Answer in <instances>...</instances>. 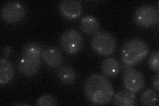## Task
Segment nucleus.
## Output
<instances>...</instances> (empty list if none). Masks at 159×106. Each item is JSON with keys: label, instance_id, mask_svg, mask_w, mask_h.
<instances>
[{"label": "nucleus", "instance_id": "18", "mask_svg": "<svg viewBox=\"0 0 159 106\" xmlns=\"http://www.w3.org/2000/svg\"><path fill=\"white\" fill-rule=\"evenodd\" d=\"M148 65L150 68L153 70V71H156L157 72H158L159 70V53L158 51H155L150 55L148 58Z\"/></svg>", "mask_w": 159, "mask_h": 106}, {"label": "nucleus", "instance_id": "7", "mask_svg": "<svg viewBox=\"0 0 159 106\" xmlns=\"http://www.w3.org/2000/svg\"><path fill=\"white\" fill-rule=\"evenodd\" d=\"M123 83L127 90L133 93H137L145 87V79L139 70L128 68L123 72Z\"/></svg>", "mask_w": 159, "mask_h": 106}, {"label": "nucleus", "instance_id": "14", "mask_svg": "<svg viewBox=\"0 0 159 106\" xmlns=\"http://www.w3.org/2000/svg\"><path fill=\"white\" fill-rule=\"evenodd\" d=\"M14 70L12 63L6 58H2L0 61V83L5 84L13 79Z\"/></svg>", "mask_w": 159, "mask_h": 106}, {"label": "nucleus", "instance_id": "15", "mask_svg": "<svg viewBox=\"0 0 159 106\" xmlns=\"http://www.w3.org/2000/svg\"><path fill=\"white\" fill-rule=\"evenodd\" d=\"M57 76L64 84H73L76 80V74L74 69L67 65L62 66L57 70Z\"/></svg>", "mask_w": 159, "mask_h": 106}, {"label": "nucleus", "instance_id": "3", "mask_svg": "<svg viewBox=\"0 0 159 106\" xmlns=\"http://www.w3.org/2000/svg\"><path fill=\"white\" fill-rule=\"evenodd\" d=\"M149 48L147 43L139 39H132L125 43L121 50L123 63L128 67L142 62L148 56Z\"/></svg>", "mask_w": 159, "mask_h": 106}, {"label": "nucleus", "instance_id": "1", "mask_svg": "<svg viewBox=\"0 0 159 106\" xmlns=\"http://www.w3.org/2000/svg\"><path fill=\"white\" fill-rule=\"evenodd\" d=\"M84 92L90 102L96 105H105L111 101L114 89L111 82L105 76L93 74L86 80Z\"/></svg>", "mask_w": 159, "mask_h": 106}, {"label": "nucleus", "instance_id": "19", "mask_svg": "<svg viewBox=\"0 0 159 106\" xmlns=\"http://www.w3.org/2000/svg\"><path fill=\"white\" fill-rule=\"evenodd\" d=\"M13 53V50L11 47L9 46L4 47L3 48V58H6L9 57Z\"/></svg>", "mask_w": 159, "mask_h": 106}, {"label": "nucleus", "instance_id": "4", "mask_svg": "<svg viewBox=\"0 0 159 106\" xmlns=\"http://www.w3.org/2000/svg\"><path fill=\"white\" fill-rule=\"evenodd\" d=\"M91 44L94 51L102 56L111 55L116 48L115 39L110 33L105 31H99L94 35Z\"/></svg>", "mask_w": 159, "mask_h": 106}, {"label": "nucleus", "instance_id": "16", "mask_svg": "<svg viewBox=\"0 0 159 106\" xmlns=\"http://www.w3.org/2000/svg\"><path fill=\"white\" fill-rule=\"evenodd\" d=\"M158 98L157 93L152 89H148L144 92L140 98L142 105L155 106L158 104Z\"/></svg>", "mask_w": 159, "mask_h": 106}, {"label": "nucleus", "instance_id": "5", "mask_svg": "<svg viewBox=\"0 0 159 106\" xmlns=\"http://www.w3.org/2000/svg\"><path fill=\"white\" fill-rule=\"evenodd\" d=\"M158 10L151 5H143L136 10L135 22L138 26L149 28L158 22Z\"/></svg>", "mask_w": 159, "mask_h": 106}, {"label": "nucleus", "instance_id": "2", "mask_svg": "<svg viewBox=\"0 0 159 106\" xmlns=\"http://www.w3.org/2000/svg\"><path fill=\"white\" fill-rule=\"evenodd\" d=\"M43 47L39 43H27L23 48L18 62L19 72L25 76H33L41 68Z\"/></svg>", "mask_w": 159, "mask_h": 106}, {"label": "nucleus", "instance_id": "8", "mask_svg": "<svg viewBox=\"0 0 159 106\" xmlns=\"http://www.w3.org/2000/svg\"><path fill=\"white\" fill-rule=\"evenodd\" d=\"M2 17L8 23H17L21 21L26 15V9L23 5L17 2L6 3L1 10Z\"/></svg>", "mask_w": 159, "mask_h": 106}, {"label": "nucleus", "instance_id": "13", "mask_svg": "<svg viewBox=\"0 0 159 106\" xmlns=\"http://www.w3.org/2000/svg\"><path fill=\"white\" fill-rule=\"evenodd\" d=\"M101 69L106 76L113 78L119 74L121 70V65L115 58L104 59L101 64Z\"/></svg>", "mask_w": 159, "mask_h": 106}, {"label": "nucleus", "instance_id": "10", "mask_svg": "<svg viewBox=\"0 0 159 106\" xmlns=\"http://www.w3.org/2000/svg\"><path fill=\"white\" fill-rule=\"evenodd\" d=\"M42 57L50 67L58 68L62 62V54L61 50L51 46L43 50Z\"/></svg>", "mask_w": 159, "mask_h": 106}, {"label": "nucleus", "instance_id": "12", "mask_svg": "<svg viewBox=\"0 0 159 106\" xmlns=\"http://www.w3.org/2000/svg\"><path fill=\"white\" fill-rule=\"evenodd\" d=\"M113 104L120 106H134L136 105V96L128 90L118 92L113 98Z\"/></svg>", "mask_w": 159, "mask_h": 106}, {"label": "nucleus", "instance_id": "20", "mask_svg": "<svg viewBox=\"0 0 159 106\" xmlns=\"http://www.w3.org/2000/svg\"><path fill=\"white\" fill-rule=\"evenodd\" d=\"M152 86L157 92H158V86H159V74L158 72L156 74V75L154 76L152 81Z\"/></svg>", "mask_w": 159, "mask_h": 106}, {"label": "nucleus", "instance_id": "9", "mask_svg": "<svg viewBox=\"0 0 159 106\" xmlns=\"http://www.w3.org/2000/svg\"><path fill=\"white\" fill-rule=\"evenodd\" d=\"M60 12L68 20H74L80 16L82 12L81 2L75 0H64L59 4Z\"/></svg>", "mask_w": 159, "mask_h": 106}, {"label": "nucleus", "instance_id": "6", "mask_svg": "<svg viewBox=\"0 0 159 106\" xmlns=\"http://www.w3.org/2000/svg\"><path fill=\"white\" fill-rule=\"evenodd\" d=\"M60 43L66 53L75 54L83 47V38L76 30L68 29L62 33L60 39Z\"/></svg>", "mask_w": 159, "mask_h": 106}, {"label": "nucleus", "instance_id": "11", "mask_svg": "<svg viewBox=\"0 0 159 106\" xmlns=\"http://www.w3.org/2000/svg\"><path fill=\"white\" fill-rule=\"evenodd\" d=\"M80 29L85 34L93 36L99 31L100 23L98 19L92 16H84L80 21Z\"/></svg>", "mask_w": 159, "mask_h": 106}, {"label": "nucleus", "instance_id": "17", "mask_svg": "<svg viewBox=\"0 0 159 106\" xmlns=\"http://www.w3.org/2000/svg\"><path fill=\"white\" fill-rule=\"evenodd\" d=\"M38 106H54L57 105V100L54 95L51 94H44L40 97L37 101Z\"/></svg>", "mask_w": 159, "mask_h": 106}]
</instances>
